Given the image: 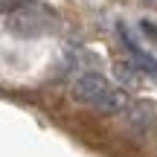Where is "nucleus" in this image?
<instances>
[{
  "label": "nucleus",
  "instance_id": "f257e3e1",
  "mask_svg": "<svg viewBox=\"0 0 157 157\" xmlns=\"http://www.w3.org/2000/svg\"><path fill=\"white\" fill-rule=\"evenodd\" d=\"M70 93H73L82 105L93 108V111H99V113H122L125 105H128L125 90L113 87V84L102 73H96V70L78 73L73 78V84H70Z\"/></svg>",
  "mask_w": 157,
  "mask_h": 157
},
{
  "label": "nucleus",
  "instance_id": "f03ea898",
  "mask_svg": "<svg viewBox=\"0 0 157 157\" xmlns=\"http://www.w3.org/2000/svg\"><path fill=\"white\" fill-rule=\"evenodd\" d=\"M6 26H9V32L17 35V38H41V35H50V32L58 29V15L44 3L21 0V3L9 12Z\"/></svg>",
  "mask_w": 157,
  "mask_h": 157
},
{
  "label": "nucleus",
  "instance_id": "7ed1b4c3",
  "mask_svg": "<svg viewBox=\"0 0 157 157\" xmlns=\"http://www.w3.org/2000/svg\"><path fill=\"white\" fill-rule=\"evenodd\" d=\"M119 35H122L125 50L131 52V64H134V67L140 70L143 76H148V78H154V82H157V58L151 56V52H146L143 47H137V44H134V38L125 32V26H119Z\"/></svg>",
  "mask_w": 157,
  "mask_h": 157
},
{
  "label": "nucleus",
  "instance_id": "20e7f679",
  "mask_svg": "<svg viewBox=\"0 0 157 157\" xmlns=\"http://www.w3.org/2000/svg\"><path fill=\"white\" fill-rule=\"evenodd\" d=\"M122 119H125V125H128L131 131L146 134L154 125V111H151V105H143V102H128L125 111H122Z\"/></svg>",
  "mask_w": 157,
  "mask_h": 157
},
{
  "label": "nucleus",
  "instance_id": "39448f33",
  "mask_svg": "<svg viewBox=\"0 0 157 157\" xmlns=\"http://www.w3.org/2000/svg\"><path fill=\"white\" fill-rule=\"evenodd\" d=\"M17 3H21V0H0V12H6V15H9Z\"/></svg>",
  "mask_w": 157,
  "mask_h": 157
}]
</instances>
